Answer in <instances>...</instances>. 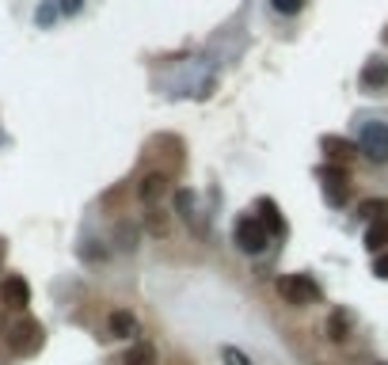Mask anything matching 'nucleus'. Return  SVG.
Wrapping results in <instances>:
<instances>
[{"instance_id":"8","label":"nucleus","mask_w":388,"mask_h":365,"mask_svg":"<svg viewBox=\"0 0 388 365\" xmlns=\"http://www.w3.org/2000/svg\"><path fill=\"white\" fill-rule=\"evenodd\" d=\"M107 331H111L114 339H126V342H133L137 335H141V324H137V316H133V312L118 308V312H111V316H107Z\"/></svg>"},{"instance_id":"3","label":"nucleus","mask_w":388,"mask_h":365,"mask_svg":"<svg viewBox=\"0 0 388 365\" xmlns=\"http://www.w3.org/2000/svg\"><path fill=\"white\" fill-rule=\"evenodd\" d=\"M358 149L373 164H388V126L385 122H362V129H358Z\"/></svg>"},{"instance_id":"16","label":"nucleus","mask_w":388,"mask_h":365,"mask_svg":"<svg viewBox=\"0 0 388 365\" xmlns=\"http://www.w3.org/2000/svg\"><path fill=\"white\" fill-rule=\"evenodd\" d=\"M362 84L369 91L385 88V84H388V61H369V65L362 68Z\"/></svg>"},{"instance_id":"18","label":"nucleus","mask_w":388,"mask_h":365,"mask_svg":"<svg viewBox=\"0 0 388 365\" xmlns=\"http://www.w3.org/2000/svg\"><path fill=\"white\" fill-rule=\"evenodd\" d=\"M221 357H225V365H251L248 354H240L236 346H225V350H221Z\"/></svg>"},{"instance_id":"5","label":"nucleus","mask_w":388,"mask_h":365,"mask_svg":"<svg viewBox=\"0 0 388 365\" xmlns=\"http://www.w3.org/2000/svg\"><path fill=\"white\" fill-rule=\"evenodd\" d=\"M320 182H324V198L331 205H347L350 202V175H347V167H335V164L320 167Z\"/></svg>"},{"instance_id":"14","label":"nucleus","mask_w":388,"mask_h":365,"mask_svg":"<svg viewBox=\"0 0 388 365\" xmlns=\"http://www.w3.org/2000/svg\"><path fill=\"white\" fill-rule=\"evenodd\" d=\"M145 232L156 236V240H164V236L172 232V217H167L164 209H156V205H152V209L145 213Z\"/></svg>"},{"instance_id":"13","label":"nucleus","mask_w":388,"mask_h":365,"mask_svg":"<svg viewBox=\"0 0 388 365\" xmlns=\"http://www.w3.org/2000/svg\"><path fill=\"white\" fill-rule=\"evenodd\" d=\"M365 247L377 251V255L388 247V217H380V221H373V225H365Z\"/></svg>"},{"instance_id":"15","label":"nucleus","mask_w":388,"mask_h":365,"mask_svg":"<svg viewBox=\"0 0 388 365\" xmlns=\"http://www.w3.org/2000/svg\"><path fill=\"white\" fill-rule=\"evenodd\" d=\"M380 217H388V198H365V202H358V221L373 225Z\"/></svg>"},{"instance_id":"9","label":"nucleus","mask_w":388,"mask_h":365,"mask_svg":"<svg viewBox=\"0 0 388 365\" xmlns=\"http://www.w3.org/2000/svg\"><path fill=\"white\" fill-rule=\"evenodd\" d=\"M324 156H327V164L342 167L358 156V144L347 141V137H324Z\"/></svg>"},{"instance_id":"12","label":"nucleus","mask_w":388,"mask_h":365,"mask_svg":"<svg viewBox=\"0 0 388 365\" xmlns=\"http://www.w3.org/2000/svg\"><path fill=\"white\" fill-rule=\"evenodd\" d=\"M259 221H263V228H266L270 236H281V232H286V221H281L278 205H274L270 198H263V202H259Z\"/></svg>"},{"instance_id":"11","label":"nucleus","mask_w":388,"mask_h":365,"mask_svg":"<svg viewBox=\"0 0 388 365\" xmlns=\"http://www.w3.org/2000/svg\"><path fill=\"white\" fill-rule=\"evenodd\" d=\"M118 365H156V346H152V342H133V346L118 357Z\"/></svg>"},{"instance_id":"23","label":"nucleus","mask_w":388,"mask_h":365,"mask_svg":"<svg viewBox=\"0 0 388 365\" xmlns=\"http://www.w3.org/2000/svg\"><path fill=\"white\" fill-rule=\"evenodd\" d=\"M385 365H388V362H385Z\"/></svg>"},{"instance_id":"6","label":"nucleus","mask_w":388,"mask_h":365,"mask_svg":"<svg viewBox=\"0 0 388 365\" xmlns=\"http://www.w3.org/2000/svg\"><path fill=\"white\" fill-rule=\"evenodd\" d=\"M0 301H4V308L12 312H23L30 304V286L27 278H19V274H8L4 286H0Z\"/></svg>"},{"instance_id":"10","label":"nucleus","mask_w":388,"mask_h":365,"mask_svg":"<svg viewBox=\"0 0 388 365\" xmlns=\"http://www.w3.org/2000/svg\"><path fill=\"white\" fill-rule=\"evenodd\" d=\"M350 327H354V319H350L347 308H331V312H327L324 335H327L331 342H347V339H350Z\"/></svg>"},{"instance_id":"22","label":"nucleus","mask_w":388,"mask_h":365,"mask_svg":"<svg viewBox=\"0 0 388 365\" xmlns=\"http://www.w3.org/2000/svg\"><path fill=\"white\" fill-rule=\"evenodd\" d=\"M0 255H4V247H0Z\"/></svg>"},{"instance_id":"2","label":"nucleus","mask_w":388,"mask_h":365,"mask_svg":"<svg viewBox=\"0 0 388 365\" xmlns=\"http://www.w3.org/2000/svg\"><path fill=\"white\" fill-rule=\"evenodd\" d=\"M42 339H46V331H42V324H38V319L23 316L19 324L8 327V346H12V354H19V357L38 354V350H42Z\"/></svg>"},{"instance_id":"20","label":"nucleus","mask_w":388,"mask_h":365,"mask_svg":"<svg viewBox=\"0 0 388 365\" xmlns=\"http://www.w3.org/2000/svg\"><path fill=\"white\" fill-rule=\"evenodd\" d=\"M373 274H377V278H388V255L373 259Z\"/></svg>"},{"instance_id":"21","label":"nucleus","mask_w":388,"mask_h":365,"mask_svg":"<svg viewBox=\"0 0 388 365\" xmlns=\"http://www.w3.org/2000/svg\"><path fill=\"white\" fill-rule=\"evenodd\" d=\"M80 8V0H65V12H76Z\"/></svg>"},{"instance_id":"17","label":"nucleus","mask_w":388,"mask_h":365,"mask_svg":"<svg viewBox=\"0 0 388 365\" xmlns=\"http://www.w3.org/2000/svg\"><path fill=\"white\" fill-rule=\"evenodd\" d=\"M304 4H308V0H270V8H274L278 15H297Z\"/></svg>"},{"instance_id":"7","label":"nucleus","mask_w":388,"mask_h":365,"mask_svg":"<svg viewBox=\"0 0 388 365\" xmlns=\"http://www.w3.org/2000/svg\"><path fill=\"white\" fill-rule=\"evenodd\" d=\"M172 190V182H167V171H145L141 182H137V198H141L145 205H156L160 198Z\"/></svg>"},{"instance_id":"1","label":"nucleus","mask_w":388,"mask_h":365,"mask_svg":"<svg viewBox=\"0 0 388 365\" xmlns=\"http://www.w3.org/2000/svg\"><path fill=\"white\" fill-rule=\"evenodd\" d=\"M278 297L293 308H308V304H320L324 301V289L316 286V278L308 274H281L278 278Z\"/></svg>"},{"instance_id":"19","label":"nucleus","mask_w":388,"mask_h":365,"mask_svg":"<svg viewBox=\"0 0 388 365\" xmlns=\"http://www.w3.org/2000/svg\"><path fill=\"white\" fill-rule=\"evenodd\" d=\"M175 202H179V213H183V217H190V205H194V194H190V190H179V194H175Z\"/></svg>"},{"instance_id":"4","label":"nucleus","mask_w":388,"mask_h":365,"mask_svg":"<svg viewBox=\"0 0 388 365\" xmlns=\"http://www.w3.org/2000/svg\"><path fill=\"white\" fill-rule=\"evenodd\" d=\"M232 240H236V247H240V251L259 255V251L270 243V232L263 228V221H259V217H240L232 225Z\"/></svg>"}]
</instances>
